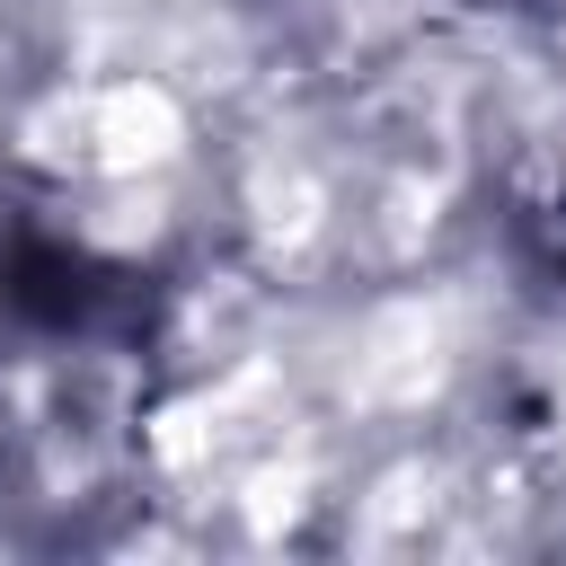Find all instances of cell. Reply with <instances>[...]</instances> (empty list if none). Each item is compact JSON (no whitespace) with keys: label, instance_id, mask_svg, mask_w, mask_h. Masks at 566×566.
<instances>
[{"label":"cell","instance_id":"1","mask_svg":"<svg viewBox=\"0 0 566 566\" xmlns=\"http://www.w3.org/2000/svg\"><path fill=\"white\" fill-rule=\"evenodd\" d=\"M159 371V301L150 283L44 221L0 230V424L27 469L71 504V486L106 478L150 416Z\"/></svg>","mask_w":566,"mask_h":566},{"label":"cell","instance_id":"2","mask_svg":"<svg viewBox=\"0 0 566 566\" xmlns=\"http://www.w3.org/2000/svg\"><path fill=\"white\" fill-rule=\"evenodd\" d=\"M539 230H548V248H557V265H566V124H557V142H548V159H539Z\"/></svg>","mask_w":566,"mask_h":566}]
</instances>
